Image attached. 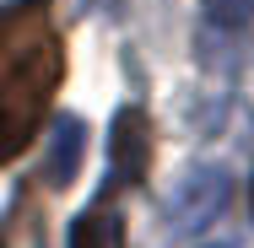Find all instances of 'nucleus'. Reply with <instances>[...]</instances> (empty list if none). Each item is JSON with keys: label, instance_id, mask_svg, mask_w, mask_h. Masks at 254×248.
<instances>
[{"label": "nucleus", "instance_id": "obj_1", "mask_svg": "<svg viewBox=\"0 0 254 248\" xmlns=\"http://www.w3.org/2000/svg\"><path fill=\"white\" fill-rule=\"evenodd\" d=\"M60 81H65V44L49 16V0L0 5V162L33 146Z\"/></svg>", "mask_w": 254, "mask_h": 248}, {"label": "nucleus", "instance_id": "obj_2", "mask_svg": "<svg viewBox=\"0 0 254 248\" xmlns=\"http://www.w3.org/2000/svg\"><path fill=\"white\" fill-rule=\"evenodd\" d=\"M233 199V178L222 167H190L179 178V189L168 195V227L173 232H200L211 227Z\"/></svg>", "mask_w": 254, "mask_h": 248}, {"label": "nucleus", "instance_id": "obj_3", "mask_svg": "<svg viewBox=\"0 0 254 248\" xmlns=\"http://www.w3.org/2000/svg\"><path fill=\"white\" fill-rule=\"evenodd\" d=\"M108 151H114V184H141L152 173V119L141 108H119Z\"/></svg>", "mask_w": 254, "mask_h": 248}, {"label": "nucleus", "instance_id": "obj_4", "mask_svg": "<svg viewBox=\"0 0 254 248\" xmlns=\"http://www.w3.org/2000/svg\"><path fill=\"white\" fill-rule=\"evenodd\" d=\"M81 151H87V130H81V119H76V113H60V119L49 124V141H44V178H49L54 189H65V184L76 178Z\"/></svg>", "mask_w": 254, "mask_h": 248}, {"label": "nucleus", "instance_id": "obj_5", "mask_svg": "<svg viewBox=\"0 0 254 248\" xmlns=\"http://www.w3.org/2000/svg\"><path fill=\"white\" fill-rule=\"evenodd\" d=\"M70 248H125V227L108 205H92L70 221Z\"/></svg>", "mask_w": 254, "mask_h": 248}, {"label": "nucleus", "instance_id": "obj_6", "mask_svg": "<svg viewBox=\"0 0 254 248\" xmlns=\"http://www.w3.org/2000/svg\"><path fill=\"white\" fill-rule=\"evenodd\" d=\"M205 16L216 27H244L254 22V0H205Z\"/></svg>", "mask_w": 254, "mask_h": 248}, {"label": "nucleus", "instance_id": "obj_7", "mask_svg": "<svg viewBox=\"0 0 254 248\" xmlns=\"http://www.w3.org/2000/svg\"><path fill=\"white\" fill-rule=\"evenodd\" d=\"M200 248H233V243H200Z\"/></svg>", "mask_w": 254, "mask_h": 248}, {"label": "nucleus", "instance_id": "obj_8", "mask_svg": "<svg viewBox=\"0 0 254 248\" xmlns=\"http://www.w3.org/2000/svg\"><path fill=\"white\" fill-rule=\"evenodd\" d=\"M0 248H5V243H0Z\"/></svg>", "mask_w": 254, "mask_h": 248}]
</instances>
